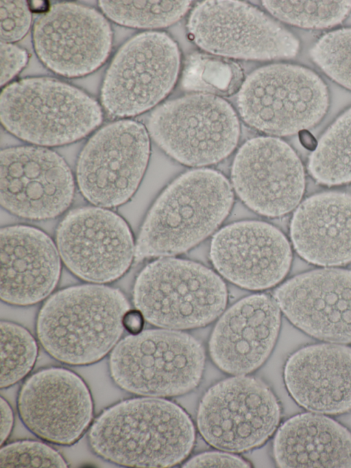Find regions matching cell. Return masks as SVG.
<instances>
[{
  "label": "cell",
  "mask_w": 351,
  "mask_h": 468,
  "mask_svg": "<svg viewBox=\"0 0 351 468\" xmlns=\"http://www.w3.org/2000/svg\"><path fill=\"white\" fill-rule=\"evenodd\" d=\"M193 424L178 405L154 397L121 401L104 410L88 435L99 457L129 467H169L182 462L195 442Z\"/></svg>",
  "instance_id": "cell-1"
},
{
  "label": "cell",
  "mask_w": 351,
  "mask_h": 468,
  "mask_svg": "<svg viewBox=\"0 0 351 468\" xmlns=\"http://www.w3.org/2000/svg\"><path fill=\"white\" fill-rule=\"evenodd\" d=\"M130 309L119 290L102 284L66 288L41 307L36 333L54 359L73 366L99 361L119 342L123 318Z\"/></svg>",
  "instance_id": "cell-2"
},
{
  "label": "cell",
  "mask_w": 351,
  "mask_h": 468,
  "mask_svg": "<svg viewBox=\"0 0 351 468\" xmlns=\"http://www.w3.org/2000/svg\"><path fill=\"white\" fill-rule=\"evenodd\" d=\"M234 202L232 187L221 172L188 171L162 192L149 210L135 247V258L186 252L214 232Z\"/></svg>",
  "instance_id": "cell-3"
},
{
  "label": "cell",
  "mask_w": 351,
  "mask_h": 468,
  "mask_svg": "<svg viewBox=\"0 0 351 468\" xmlns=\"http://www.w3.org/2000/svg\"><path fill=\"white\" fill-rule=\"evenodd\" d=\"M0 119L16 137L42 146L79 140L99 126V104L82 90L51 78H29L7 85Z\"/></svg>",
  "instance_id": "cell-4"
},
{
  "label": "cell",
  "mask_w": 351,
  "mask_h": 468,
  "mask_svg": "<svg viewBox=\"0 0 351 468\" xmlns=\"http://www.w3.org/2000/svg\"><path fill=\"white\" fill-rule=\"evenodd\" d=\"M228 292L221 278L189 260L162 257L147 265L133 288V302L157 327L187 329L202 327L226 308Z\"/></svg>",
  "instance_id": "cell-5"
},
{
  "label": "cell",
  "mask_w": 351,
  "mask_h": 468,
  "mask_svg": "<svg viewBox=\"0 0 351 468\" xmlns=\"http://www.w3.org/2000/svg\"><path fill=\"white\" fill-rule=\"evenodd\" d=\"M205 353L191 335L156 329L130 334L116 344L109 359L114 382L121 389L147 397L186 393L200 382Z\"/></svg>",
  "instance_id": "cell-6"
},
{
  "label": "cell",
  "mask_w": 351,
  "mask_h": 468,
  "mask_svg": "<svg viewBox=\"0 0 351 468\" xmlns=\"http://www.w3.org/2000/svg\"><path fill=\"white\" fill-rule=\"evenodd\" d=\"M237 102L240 116L250 126L268 134L287 136L316 125L328 110L329 95L314 71L278 63L250 73Z\"/></svg>",
  "instance_id": "cell-7"
},
{
  "label": "cell",
  "mask_w": 351,
  "mask_h": 468,
  "mask_svg": "<svg viewBox=\"0 0 351 468\" xmlns=\"http://www.w3.org/2000/svg\"><path fill=\"white\" fill-rule=\"evenodd\" d=\"M147 130L169 156L188 166L215 164L229 156L240 135L231 105L210 93H193L163 103L150 115Z\"/></svg>",
  "instance_id": "cell-8"
},
{
  "label": "cell",
  "mask_w": 351,
  "mask_h": 468,
  "mask_svg": "<svg viewBox=\"0 0 351 468\" xmlns=\"http://www.w3.org/2000/svg\"><path fill=\"white\" fill-rule=\"evenodd\" d=\"M279 402L259 379L238 375L210 388L198 408L197 424L212 446L242 452L261 445L280 419Z\"/></svg>",
  "instance_id": "cell-9"
},
{
  "label": "cell",
  "mask_w": 351,
  "mask_h": 468,
  "mask_svg": "<svg viewBox=\"0 0 351 468\" xmlns=\"http://www.w3.org/2000/svg\"><path fill=\"white\" fill-rule=\"evenodd\" d=\"M180 63L177 44L166 33L145 32L134 36L118 51L106 73L102 106L117 117L150 109L172 89Z\"/></svg>",
  "instance_id": "cell-10"
},
{
  "label": "cell",
  "mask_w": 351,
  "mask_h": 468,
  "mask_svg": "<svg viewBox=\"0 0 351 468\" xmlns=\"http://www.w3.org/2000/svg\"><path fill=\"white\" fill-rule=\"evenodd\" d=\"M187 29L213 54L247 60L295 57L298 38L258 8L240 1H205L192 10Z\"/></svg>",
  "instance_id": "cell-11"
},
{
  "label": "cell",
  "mask_w": 351,
  "mask_h": 468,
  "mask_svg": "<svg viewBox=\"0 0 351 468\" xmlns=\"http://www.w3.org/2000/svg\"><path fill=\"white\" fill-rule=\"evenodd\" d=\"M149 154V132L141 123L123 119L104 126L80 154L76 176L81 193L96 207L126 202L141 181Z\"/></svg>",
  "instance_id": "cell-12"
},
{
  "label": "cell",
  "mask_w": 351,
  "mask_h": 468,
  "mask_svg": "<svg viewBox=\"0 0 351 468\" xmlns=\"http://www.w3.org/2000/svg\"><path fill=\"white\" fill-rule=\"evenodd\" d=\"M56 246L73 274L97 284L119 279L135 257L136 246L126 222L99 207L69 211L57 229Z\"/></svg>",
  "instance_id": "cell-13"
},
{
  "label": "cell",
  "mask_w": 351,
  "mask_h": 468,
  "mask_svg": "<svg viewBox=\"0 0 351 468\" xmlns=\"http://www.w3.org/2000/svg\"><path fill=\"white\" fill-rule=\"evenodd\" d=\"M112 32L94 8L71 2L52 5L36 21L33 41L40 60L54 73L77 78L89 74L106 60Z\"/></svg>",
  "instance_id": "cell-14"
},
{
  "label": "cell",
  "mask_w": 351,
  "mask_h": 468,
  "mask_svg": "<svg viewBox=\"0 0 351 468\" xmlns=\"http://www.w3.org/2000/svg\"><path fill=\"white\" fill-rule=\"evenodd\" d=\"M74 180L64 160L43 147L19 146L0 154V202L29 220L56 218L71 204Z\"/></svg>",
  "instance_id": "cell-15"
},
{
  "label": "cell",
  "mask_w": 351,
  "mask_h": 468,
  "mask_svg": "<svg viewBox=\"0 0 351 468\" xmlns=\"http://www.w3.org/2000/svg\"><path fill=\"white\" fill-rule=\"evenodd\" d=\"M233 189L242 202L266 217L284 215L303 196L305 178L300 159L284 141L258 137L237 153L231 169Z\"/></svg>",
  "instance_id": "cell-16"
},
{
  "label": "cell",
  "mask_w": 351,
  "mask_h": 468,
  "mask_svg": "<svg viewBox=\"0 0 351 468\" xmlns=\"http://www.w3.org/2000/svg\"><path fill=\"white\" fill-rule=\"evenodd\" d=\"M21 421L49 443L71 445L89 428L93 402L85 382L62 367L41 369L23 384L17 398Z\"/></svg>",
  "instance_id": "cell-17"
},
{
  "label": "cell",
  "mask_w": 351,
  "mask_h": 468,
  "mask_svg": "<svg viewBox=\"0 0 351 468\" xmlns=\"http://www.w3.org/2000/svg\"><path fill=\"white\" fill-rule=\"evenodd\" d=\"M210 257L217 272L229 281L245 289L262 290L287 275L292 252L278 229L262 221L245 220L215 233Z\"/></svg>",
  "instance_id": "cell-18"
},
{
  "label": "cell",
  "mask_w": 351,
  "mask_h": 468,
  "mask_svg": "<svg viewBox=\"0 0 351 468\" xmlns=\"http://www.w3.org/2000/svg\"><path fill=\"white\" fill-rule=\"evenodd\" d=\"M289 321L321 340L351 344V271L325 268L288 280L274 293Z\"/></svg>",
  "instance_id": "cell-19"
},
{
  "label": "cell",
  "mask_w": 351,
  "mask_h": 468,
  "mask_svg": "<svg viewBox=\"0 0 351 468\" xmlns=\"http://www.w3.org/2000/svg\"><path fill=\"white\" fill-rule=\"evenodd\" d=\"M280 322V309L274 297L256 294L243 298L216 324L208 345L212 360L228 373H251L270 355Z\"/></svg>",
  "instance_id": "cell-20"
},
{
  "label": "cell",
  "mask_w": 351,
  "mask_h": 468,
  "mask_svg": "<svg viewBox=\"0 0 351 468\" xmlns=\"http://www.w3.org/2000/svg\"><path fill=\"white\" fill-rule=\"evenodd\" d=\"M52 239L26 225L0 231V297L8 304L27 306L48 296L56 288L61 261Z\"/></svg>",
  "instance_id": "cell-21"
},
{
  "label": "cell",
  "mask_w": 351,
  "mask_h": 468,
  "mask_svg": "<svg viewBox=\"0 0 351 468\" xmlns=\"http://www.w3.org/2000/svg\"><path fill=\"white\" fill-rule=\"evenodd\" d=\"M286 387L302 408L337 415L351 410V347L308 345L293 353L284 368Z\"/></svg>",
  "instance_id": "cell-22"
},
{
  "label": "cell",
  "mask_w": 351,
  "mask_h": 468,
  "mask_svg": "<svg viewBox=\"0 0 351 468\" xmlns=\"http://www.w3.org/2000/svg\"><path fill=\"white\" fill-rule=\"evenodd\" d=\"M290 234L296 252L311 264L351 262V194L326 191L308 197L295 210Z\"/></svg>",
  "instance_id": "cell-23"
},
{
  "label": "cell",
  "mask_w": 351,
  "mask_h": 468,
  "mask_svg": "<svg viewBox=\"0 0 351 468\" xmlns=\"http://www.w3.org/2000/svg\"><path fill=\"white\" fill-rule=\"evenodd\" d=\"M273 448L280 467H351V432L320 413H300L287 420Z\"/></svg>",
  "instance_id": "cell-24"
},
{
  "label": "cell",
  "mask_w": 351,
  "mask_h": 468,
  "mask_svg": "<svg viewBox=\"0 0 351 468\" xmlns=\"http://www.w3.org/2000/svg\"><path fill=\"white\" fill-rule=\"evenodd\" d=\"M308 172L319 184L351 182V108L327 129L311 154Z\"/></svg>",
  "instance_id": "cell-25"
},
{
  "label": "cell",
  "mask_w": 351,
  "mask_h": 468,
  "mask_svg": "<svg viewBox=\"0 0 351 468\" xmlns=\"http://www.w3.org/2000/svg\"><path fill=\"white\" fill-rule=\"evenodd\" d=\"M99 6L114 22L137 28H160L180 20L191 1H99Z\"/></svg>",
  "instance_id": "cell-26"
},
{
  "label": "cell",
  "mask_w": 351,
  "mask_h": 468,
  "mask_svg": "<svg viewBox=\"0 0 351 468\" xmlns=\"http://www.w3.org/2000/svg\"><path fill=\"white\" fill-rule=\"evenodd\" d=\"M276 19L311 29H323L341 23L351 11V1H263Z\"/></svg>",
  "instance_id": "cell-27"
},
{
  "label": "cell",
  "mask_w": 351,
  "mask_h": 468,
  "mask_svg": "<svg viewBox=\"0 0 351 468\" xmlns=\"http://www.w3.org/2000/svg\"><path fill=\"white\" fill-rule=\"evenodd\" d=\"M0 330V387L7 388L32 371L38 356V344L32 334L17 323L2 320Z\"/></svg>",
  "instance_id": "cell-28"
},
{
  "label": "cell",
  "mask_w": 351,
  "mask_h": 468,
  "mask_svg": "<svg viewBox=\"0 0 351 468\" xmlns=\"http://www.w3.org/2000/svg\"><path fill=\"white\" fill-rule=\"evenodd\" d=\"M310 54L328 76L351 90V28L324 35L311 48Z\"/></svg>",
  "instance_id": "cell-29"
},
{
  "label": "cell",
  "mask_w": 351,
  "mask_h": 468,
  "mask_svg": "<svg viewBox=\"0 0 351 468\" xmlns=\"http://www.w3.org/2000/svg\"><path fill=\"white\" fill-rule=\"evenodd\" d=\"M1 467H67L61 454L46 443L21 440L1 445Z\"/></svg>",
  "instance_id": "cell-30"
},
{
  "label": "cell",
  "mask_w": 351,
  "mask_h": 468,
  "mask_svg": "<svg viewBox=\"0 0 351 468\" xmlns=\"http://www.w3.org/2000/svg\"><path fill=\"white\" fill-rule=\"evenodd\" d=\"M0 37L5 43L21 40L28 32L32 14L25 1H0Z\"/></svg>",
  "instance_id": "cell-31"
},
{
  "label": "cell",
  "mask_w": 351,
  "mask_h": 468,
  "mask_svg": "<svg viewBox=\"0 0 351 468\" xmlns=\"http://www.w3.org/2000/svg\"><path fill=\"white\" fill-rule=\"evenodd\" d=\"M1 86L12 80L26 65L28 60L27 51L10 43L1 41Z\"/></svg>",
  "instance_id": "cell-32"
},
{
  "label": "cell",
  "mask_w": 351,
  "mask_h": 468,
  "mask_svg": "<svg viewBox=\"0 0 351 468\" xmlns=\"http://www.w3.org/2000/svg\"><path fill=\"white\" fill-rule=\"evenodd\" d=\"M184 467H250L241 458L228 453L210 452L199 454L184 465Z\"/></svg>",
  "instance_id": "cell-33"
},
{
  "label": "cell",
  "mask_w": 351,
  "mask_h": 468,
  "mask_svg": "<svg viewBox=\"0 0 351 468\" xmlns=\"http://www.w3.org/2000/svg\"><path fill=\"white\" fill-rule=\"evenodd\" d=\"M14 425V412L9 403L1 397V445L9 438Z\"/></svg>",
  "instance_id": "cell-34"
},
{
  "label": "cell",
  "mask_w": 351,
  "mask_h": 468,
  "mask_svg": "<svg viewBox=\"0 0 351 468\" xmlns=\"http://www.w3.org/2000/svg\"><path fill=\"white\" fill-rule=\"evenodd\" d=\"M145 318L138 309H129L123 318L124 328L130 334H136L143 331Z\"/></svg>",
  "instance_id": "cell-35"
},
{
  "label": "cell",
  "mask_w": 351,
  "mask_h": 468,
  "mask_svg": "<svg viewBox=\"0 0 351 468\" xmlns=\"http://www.w3.org/2000/svg\"><path fill=\"white\" fill-rule=\"evenodd\" d=\"M300 143L308 150H315L317 145V141L315 137L308 130H302L298 132Z\"/></svg>",
  "instance_id": "cell-36"
},
{
  "label": "cell",
  "mask_w": 351,
  "mask_h": 468,
  "mask_svg": "<svg viewBox=\"0 0 351 468\" xmlns=\"http://www.w3.org/2000/svg\"><path fill=\"white\" fill-rule=\"evenodd\" d=\"M32 2V7H30L29 9H33V10L45 9V1H33Z\"/></svg>",
  "instance_id": "cell-37"
}]
</instances>
